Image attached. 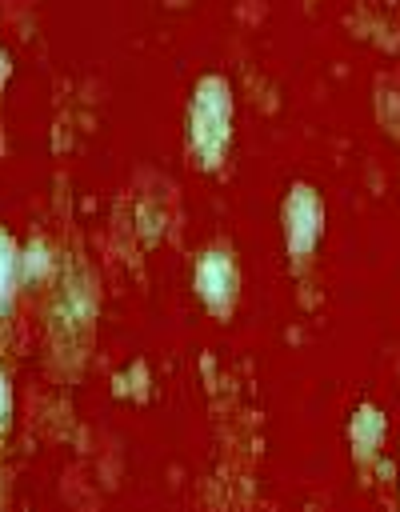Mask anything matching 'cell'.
Masks as SVG:
<instances>
[{"instance_id": "1", "label": "cell", "mask_w": 400, "mask_h": 512, "mask_svg": "<svg viewBox=\"0 0 400 512\" xmlns=\"http://www.w3.org/2000/svg\"><path fill=\"white\" fill-rule=\"evenodd\" d=\"M192 136H196V152L208 156V164H216V156L228 144V96L220 80H208L196 92V108H192Z\"/></svg>"}, {"instance_id": "2", "label": "cell", "mask_w": 400, "mask_h": 512, "mask_svg": "<svg viewBox=\"0 0 400 512\" xmlns=\"http://www.w3.org/2000/svg\"><path fill=\"white\" fill-rule=\"evenodd\" d=\"M288 220H292V248L296 252H308L312 248V240H316V220H320V204L308 196V188H300L296 196H292V204H288Z\"/></svg>"}, {"instance_id": "3", "label": "cell", "mask_w": 400, "mask_h": 512, "mask_svg": "<svg viewBox=\"0 0 400 512\" xmlns=\"http://www.w3.org/2000/svg\"><path fill=\"white\" fill-rule=\"evenodd\" d=\"M196 284H200V292L212 300V304H220L228 292H232V284H236V272L220 260V256H208L204 264H200V272H196Z\"/></svg>"}, {"instance_id": "4", "label": "cell", "mask_w": 400, "mask_h": 512, "mask_svg": "<svg viewBox=\"0 0 400 512\" xmlns=\"http://www.w3.org/2000/svg\"><path fill=\"white\" fill-rule=\"evenodd\" d=\"M8 284H12V244L0 240V300H4Z\"/></svg>"}, {"instance_id": "5", "label": "cell", "mask_w": 400, "mask_h": 512, "mask_svg": "<svg viewBox=\"0 0 400 512\" xmlns=\"http://www.w3.org/2000/svg\"><path fill=\"white\" fill-rule=\"evenodd\" d=\"M4 400H8V392H4V384H0V412H4Z\"/></svg>"}]
</instances>
